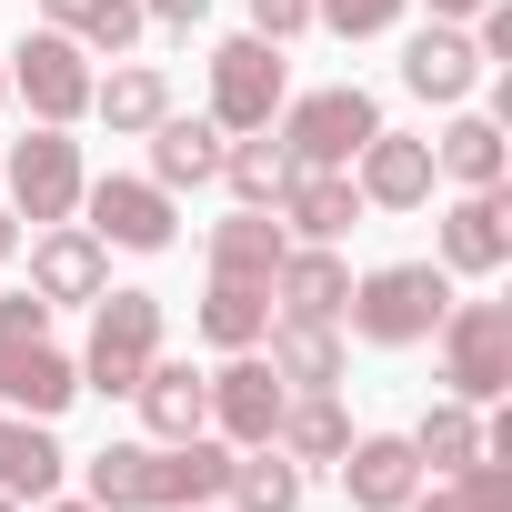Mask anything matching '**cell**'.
<instances>
[{"label":"cell","mask_w":512,"mask_h":512,"mask_svg":"<svg viewBox=\"0 0 512 512\" xmlns=\"http://www.w3.org/2000/svg\"><path fill=\"white\" fill-rule=\"evenodd\" d=\"M442 312H452V272H442V262H382V272H352V302H342L352 342H372V352L432 342Z\"/></svg>","instance_id":"6da1fadb"},{"label":"cell","mask_w":512,"mask_h":512,"mask_svg":"<svg viewBox=\"0 0 512 512\" xmlns=\"http://www.w3.org/2000/svg\"><path fill=\"white\" fill-rule=\"evenodd\" d=\"M161 342H171L161 292H101V302H91V342H81V392L131 402V382L151 372V352H161Z\"/></svg>","instance_id":"7a4b0ae2"},{"label":"cell","mask_w":512,"mask_h":512,"mask_svg":"<svg viewBox=\"0 0 512 512\" xmlns=\"http://www.w3.org/2000/svg\"><path fill=\"white\" fill-rule=\"evenodd\" d=\"M272 121H282V151H292L302 171H352V151L382 131V101H372L362 81H332V91H302V101H282Z\"/></svg>","instance_id":"3957f363"},{"label":"cell","mask_w":512,"mask_h":512,"mask_svg":"<svg viewBox=\"0 0 512 512\" xmlns=\"http://www.w3.org/2000/svg\"><path fill=\"white\" fill-rule=\"evenodd\" d=\"M81 231L101 251H171L181 241V191H161L151 171H101V181H81Z\"/></svg>","instance_id":"277c9868"},{"label":"cell","mask_w":512,"mask_h":512,"mask_svg":"<svg viewBox=\"0 0 512 512\" xmlns=\"http://www.w3.org/2000/svg\"><path fill=\"white\" fill-rule=\"evenodd\" d=\"M432 342H442V382H452V402L492 412V402L512 392V302H452Z\"/></svg>","instance_id":"5b68a950"},{"label":"cell","mask_w":512,"mask_h":512,"mask_svg":"<svg viewBox=\"0 0 512 512\" xmlns=\"http://www.w3.org/2000/svg\"><path fill=\"white\" fill-rule=\"evenodd\" d=\"M0 71H11V91L31 101V121H51V131L91 121V81H101V71H91V51H81L71 31H51V21H41L21 51H0Z\"/></svg>","instance_id":"8992f818"},{"label":"cell","mask_w":512,"mask_h":512,"mask_svg":"<svg viewBox=\"0 0 512 512\" xmlns=\"http://www.w3.org/2000/svg\"><path fill=\"white\" fill-rule=\"evenodd\" d=\"M81 141L71 131H51V121H31V141H11V161H0V191H11V211L41 231V221H71L81 211Z\"/></svg>","instance_id":"52a82bcc"},{"label":"cell","mask_w":512,"mask_h":512,"mask_svg":"<svg viewBox=\"0 0 512 512\" xmlns=\"http://www.w3.org/2000/svg\"><path fill=\"white\" fill-rule=\"evenodd\" d=\"M292 101V71H282V41L241 31L211 51V121L221 131H272V111Z\"/></svg>","instance_id":"ba28073f"},{"label":"cell","mask_w":512,"mask_h":512,"mask_svg":"<svg viewBox=\"0 0 512 512\" xmlns=\"http://www.w3.org/2000/svg\"><path fill=\"white\" fill-rule=\"evenodd\" d=\"M282 402H292V382H282L262 352H221V372H211V432H221L231 452L272 442V432H282Z\"/></svg>","instance_id":"9c48e42d"},{"label":"cell","mask_w":512,"mask_h":512,"mask_svg":"<svg viewBox=\"0 0 512 512\" xmlns=\"http://www.w3.org/2000/svg\"><path fill=\"white\" fill-rule=\"evenodd\" d=\"M31 292H41L51 312H91V302L111 292V251H101L81 221H41V231H31Z\"/></svg>","instance_id":"30bf717a"},{"label":"cell","mask_w":512,"mask_h":512,"mask_svg":"<svg viewBox=\"0 0 512 512\" xmlns=\"http://www.w3.org/2000/svg\"><path fill=\"white\" fill-rule=\"evenodd\" d=\"M432 181H442V171H432V141H422V131H392V121H382V131L352 151V191H362V211H422Z\"/></svg>","instance_id":"8fae6325"},{"label":"cell","mask_w":512,"mask_h":512,"mask_svg":"<svg viewBox=\"0 0 512 512\" xmlns=\"http://www.w3.org/2000/svg\"><path fill=\"white\" fill-rule=\"evenodd\" d=\"M432 262H442L452 282H492V272L512 262V201H502V191H462V201L442 211V231H432Z\"/></svg>","instance_id":"7c38bea8"},{"label":"cell","mask_w":512,"mask_h":512,"mask_svg":"<svg viewBox=\"0 0 512 512\" xmlns=\"http://www.w3.org/2000/svg\"><path fill=\"white\" fill-rule=\"evenodd\" d=\"M422 482H432V472H422L412 432H352V442H342V502H352V512H402Z\"/></svg>","instance_id":"4fadbf2b"},{"label":"cell","mask_w":512,"mask_h":512,"mask_svg":"<svg viewBox=\"0 0 512 512\" xmlns=\"http://www.w3.org/2000/svg\"><path fill=\"white\" fill-rule=\"evenodd\" d=\"M402 91H412V101H442V111H462V101L482 91V51H472V31H462V21H432V31H412V41H402Z\"/></svg>","instance_id":"5bb4252c"},{"label":"cell","mask_w":512,"mask_h":512,"mask_svg":"<svg viewBox=\"0 0 512 512\" xmlns=\"http://www.w3.org/2000/svg\"><path fill=\"white\" fill-rule=\"evenodd\" d=\"M81 402V362L61 342H11L0 352V412H31V422H61Z\"/></svg>","instance_id":"9a60e30c"},{"label":"cell","mask_w":512,"mask_h":512,"mask_svg":"<svg viewBox=\"0 0 512 512\" xmlns=\"http://www.w3.org/2000/svg\"><path fill=\"white\" fill-rule=\"evenodd\" d=\"M262 362H272L292 392H342V372H352V352H342V322H302V312H272V332H262Z\"/></svg>","instance_id":"2e32d148"},{"label":"cell","mask_w":512,"mask_h":512,"mask_svg":"<svg viewBox=\"0 0 512 512\" xmlns=\"http://www.w3.org/2000/svg\"><path fill=\"white\" fill-rule=\"evenodd\" d=\"M131 402H141V432H151V442L211 432V372H191V362H171V352H151V372L131 382Z\"/></svg>","instance_id":"e0dca14e"},{"label":"cell","mask_w":512,"mask_h":512,"mask_svg":"<svg viewBox=\"0 0 512 512\" xmlns=\"http://www.w3.org/2000/svg\"><path fill=\"white\" fill-rule=\"evenodd\" d=\"M141 141H151V181H161V191H201V181H221V141H231V131H221L211 111H161Z\"/></svg>","instance_id":"ac0fdd59"},{"label":"cell","mask_w":512,"mask_h":512,"mask_svg":"<svg viewBox=\"0 0 512 512\" xmlns=\"http://www.w3.org/2000/svg\"><path fill=\"white\" fill-rule=\"evenodd\" d=\"M272 302L302 312V322H342V302H352V262H342V241H292V251H282V272H272Z\"/></svg>","instance_id":"d6986e66"},{"label":"cell","mask_w":512,"mask_h":512,"mask_svg":"<svg viewBox=\"0 0 512 512\" xmlns=\"http://www.w3.org/2000/svg\"><path fill=\"white\" fill-rule=\"evenodd\" d=\"M272 221L292 241H342V231H362V191H352V171H292Z\"/></svg>","instance_id":"ffe728a7"},{"label":"cell","mask_w":512,"mask_h":512,"mask_svg":"<svg viewBox=\"0 0 512 512\" xmlns=\"http://www.w3.org/2000/svg\"><path fill=\"white\" fill-rule=\"evenodd\" d=\"M61 482H71L61 432H51V422H31V412H0V492H11V502H51Z\"/></svg>","instance_id":"44dd1931"},{"label":"cell","mask_w":512,"mask_h":512,"mask_svg":"<svg viewBox=\"0 0 512 512\" xmlns=\"http://www.w3.org/2000/svg\"><path fill=\"white\" fill-rule=\"evenodd\" d=\"M432 171H442L452 191H502V171H512L502 121H492V111H452V121H442V141H432Z\"/></svg>","instance_id":"7402d4cb"},{"label":"cell","mask_w":512,"mask_h":512,"mask_svg":"<svg viewBox=\"0 0 512 512\" xmlns=\"http://www.w3.org/2000/svg\"><path fill=\"white\" fill-rule=\"evenodd\" d=\"M221 482H231V442H221V432L161 442V462H151V512H191V502H221Z\"/></svg>","instance_id":"603a6c76"},{"label":"cell","mask_w":512,"mask_h":512,"mask_svg":"<svg viewBox=\"0 0 512 512\" xmlns=\"http://www.w3.org/2000/svg\"><path fill=\"white\" fill-rule=\"evenodd\" d=\"M201 342L211 352H262V332H272V282H241V272H211V292H201Z\"/></svg>","instance_id":"cb8c5ba5"},{"label":"cell","mask_w":512,"mask_h":512,"mask_svg":"<svg viewBox=\"0 0 512 512\" xmlns=\"http://www.w3.org/2000/svg\"><path fill=\"white\" fill-rule=\"evenodd\" d=\"M302 492H312V472H302L282 442H251V452H231L221 512H302Z\"/></svg>","instance_id":"d4e9b609"},{"label":"cell","mask_w":512,"mask_h":512,"mask_svg":"<svg viewBox=\"0 0 512 512\" xmlns=\"http://www.w3.org/2000/svg\"><path fill=\"white\" fill-rule=\"evenodd\" d=\"M171 111V71L161 61H111V81H91V121H111V141H141Z\"/></svg>","instance_id":"484cf974"},{"label":"cell","mask_w":512,"mask_h":512,"mask_svg":"<svg viewBox=\"0 0 512 512\" xmlns=\"http://www.w3.org/2000/svg\"><path fill=\"white\" fill-rule=\"evenodd\" d=\"M41 21L71 31L91 61H131V41L151 31V21H141V0H41Z\"/></svg>","instance_id":"4316f807"},{"label":"cell","mask_w":512,"mask_h":512,"mask_svg":"<svg viewBox=\"0 0 512 512\" xmlns=\"http://www.w3.org/2000/svg\"><path fill=\"white\" fill-rule=\"evenodd\" d=\"M292 171H302V161L282 151V131H231V141H221V181H231L241 211H272Z\"/></svg>","instance_id":"83f0119b"},{"label":"cell","mask_w":512,"mask_h":512,"mask_svg":"<svg viewBox=\"0 0 512 512\" xmlns=\"http://www.w3.org/2000/svg\"><path fill=\"white\" fill-rule=\"evenodd\" d=\"M282 251H292V231H282L272 211H241V201H231V221H211V272L272 282V272H282Z\"/></svg>","instance_id":"f1b7e54d"},{"label":"cell","mask_w":512,"mask_h":512,"mask_svg":"<svg viewBox=\"0 0 512 512\" xmlns=\"http://www.w3.org/2000/svg\"><path fill=\"white\" fill-rule=\"evenodd\" d=\"M151 462H161V442H101V452L81 462V502H101V512H151Z\"/></svg>","instance_id":"f546056e"},{"label":"cell","mask_w":512,"mask_h":512,"mask_svg":"<svg viewBox=\"0 0 512 512\" xmlns=\"http://www.w3.org/2000/svg\"><path fill=\"white\" fill-rule=\"evenodd\" d=\"M272 442H282L302 472H312V462H342V442H352V412H342V392H292Z\"/></svg>","instance_id":"4dcf8cb0"},{"label":"cell","mask_w":512,"mask_h":512,"mask_svg":"<svg viewBox=\"0 0 512 512\" xmlns=\"http://www.w3.org/2000/svg\"><path fill=\"white\" fill-rule=\"evenodd\" d=\"M412 452H422V472H432V482H452L462 462H482V412L442 392V402H432V412L412 422Z\"/></svg>","instance_id":"1f68e13d"},{"label":"cell","mask_w":512,"mask_h":512,"mask_svg":"<svg viewBox=\"0 0 512 512\" xmlns=\"http://www.w3.org/2000/svg\"><path fill=\"white\" fill-rule=\"evenodd\" d=\"M402 11H412V0H312V31H332V41H382V31H402Z\"/></svg>","instance_id":"d6a6232c"},{"label":"cell","mask_w":512,"mask_h":512,"mask_svg":"<svg viewBox=\"0 0 512 512\" xmlns=\"http://www.w3.org/2000/svg\"><path fill=\"white\" fill-rule=\"evenodd\" d=\"M11 342H51V302L41 292H0V352Z\"/></svg>","instance_id":"836d02e7"},{"label":"cell","mask_w":512,"mask_h":512,"mask_svg":"<svg viewBox=\"0 0 512 512\" xmlns=\"http://www.w3.org/2000/svg\"><path fill=\"white\" fill-rule=\"evenodd\" d=\"M251 31H262V41H302L312 31V0H251Z\"/></svg>","instance_id":"e575fe53"},{"label":"cell","mask_w":512,"mask_h":512,"mask_svg":"<svg viewBox=\"0 0 512 512\" xmlns=\"http://www.w3.org/2000/svg\"><path fill=\"white\" fill-rule=\"evenodd\" d=\"M141 21H161V31H201L211 0H141Z\"/></svg>","instance_id":"d590c367"},{"label":"cell","mask_w":512,"mask_h":512,"mask_svg":"<svg viewBox=\"0 0 512 512\" xmlns=\"http://www.w3.org/2000/svg\"><path fill=\"white\" fill-rule=\"evenodd\" d=\"M402 512H462V492H452V482H422V492H412Z\"/></svg>","instance_id":"8d00e7d4"},{"label":"cell","mask_w":512,"mask_h":512,"mask_svg":"<svg viewBox=\"0 0 512 512\" xmlns=\"http://www.w3.org/2000/svg\"><path fill=\"white\" fill-rule=\"evenodd\" d=\"M422 11H432V21H472V11H482V0H422Z\"/></svg>","instance_id":"74e56055"},{"label":"cell","mask_w":512,"mask_h":512,"mask_svg":"<svg viewBox=\"0 0 512 512\" xmlns=\"http://www.w3.org/2000/svg\"><path fill=\"white\" fill-rule=\"evenodd\" d=\"M31 512H101V502H71V492H51V502H31Z\"/></svg>","instance_id":"f35d334b"},{"label":"cell","mask_w":512,"mask_h":512,"mask_svg":"<svg viewBox=\"0 0 512 512\" xmlns=\"http://www.w3.org/2000/svg\"><path fill=\"white\" fill-rule=\"evenodd\" d=\"M0 101H11V71H0Z\"/></svg>","instance_id":"ab89813d"},{"label":"cell","mask_w":512,"mask_h":512,"mask_svg":"<svg viewBox=\"0 0 512 512\" xmlns=\"http://www.w3.org/2000/svg\"><path fill=\"white\" fill-rule=\"evenodd\" d=\"M0 512H21V502H11V492H0Z\"/></svg>","instance_id":"60d3db41"},{"label":"cell","mask_w":512,"mask_h":512,"mask_svg":"<svg viewBox=\"0 0 512 512\" xmlns=\"http://www.w3.org/2000/svg\"><path fill=\"white\" fill-rule=\"evenodd\" d=\"M191 512H221V502H191Z\"/></svg>","instance_id":"b9f144b4"}]
</instances>
